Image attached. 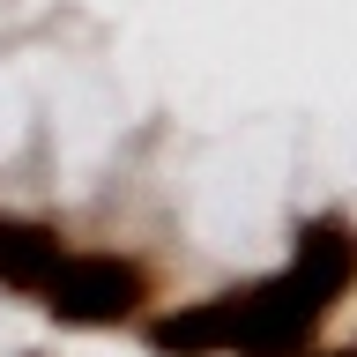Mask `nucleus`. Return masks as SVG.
<instances>
[{
	"mask_svg": "<svg viewBox=\"0 0 357 357\" xmlns=\"http://www.w3.org/2000/svg\"><path fill=\"white\" fill-rule=\"evenodd\" d=\"M350 275H357V231L320 216L298 231L275 275L156 312L142 335L156 357H312V335L335 312V298L350 290Z\"/></svg>",
	"mask_w": 357,
	"mask_h": 357,
	"instance_id": "nucleus-1",
	"label": "nucleus"
},
{
	"mask_svg": "<svg viewBox=\"0 0 357 357\" xmlns=\"http://www.w3.org/2000/svg\"><path fill=\"white\" fill-rule=\"evenodd\" d=\"M38 305L67 328H127L149 312V268L127 261V253H82V245H67L60 268L45 275Z\"/></svg>",
	"mask_w": 357,
	"mask_h": 357,
	"instance_id": "nucleus-2",
	"label": "nucleus"
},
{
	"mask_svg": "<svg viewBox=\"0 0 357 357\" xmlns=\"http://www.w3.org/2000/svg\"><path fill=\"white\" fill-rule=\"evenodd\" d=\"M60 253H67V238L45 216H8V208H0V290L38 298L45 275L60 268Z\"/></svg>",
	"mask_w": 357,
	"mask_h": 357,
	"instance_id": "nucleus-3",
	"label": "nucleus"
}]
</instances>
